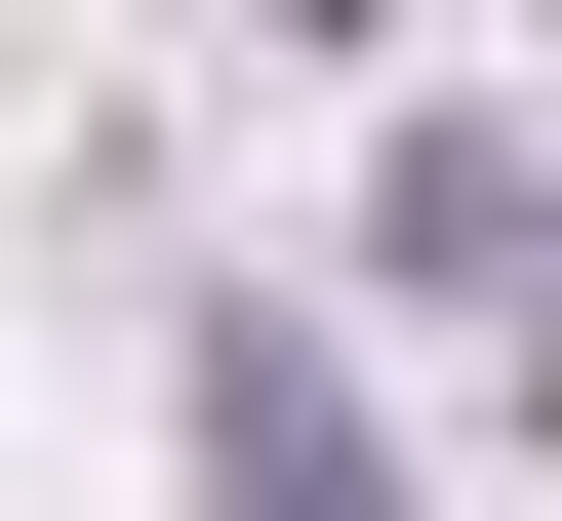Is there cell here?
<instances>
[{
    "label": "cell",
    "instance_id": "6da1fadb",
    "mask_svg": "<svg viewBox=\"0 0 562 521\" xmlns=\"http://www.w3.org/2000/svg\"><path fill=\"white\" fill-rule=\"evenodd\" d=\"M201 521H402V441H362L322 321H201Z\"/></svg>",
    "mask_w": 562,
    "mask_h": 521
}]
</instances>
